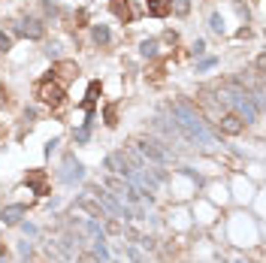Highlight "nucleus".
Returning a JSON list of instances; mask_svg holds the SVG:
<instances>
[{
	"label": "nucleus",
	"mask_w": 266,
	"mask_h": 263,
	"mask_svg": "<svg viewBox=\"0 0 266 263\" xmlns=\"http://www.w3.org/2000/svg\"><path fill=\"white\" fill-rule=\"evenodd\" d=\"M52 70H55V73H52V76H55V82H61V85H66L70 79H76V76H79V67H76V61H58Z\"/></svg>",
	"instance_id": "nucleus-11"
},
{
	"label": "nucleus",
	"mask_w": 266,
	"mask_h": 263,
	"mask_svg": "<svg viewBox=\"0 0 266 263\" xmlns=\"http://www.w3.org/2000/svg\"><path fill=\"white\" fill-rule=\"evenodd\" d=\"M169 12H175V15H188V12H191V0H169Z\"/></svg>",
	"instance_id": "nucleus-18"
},
{
	"label": "nucleus",
	"mask_w": 266,
	"mask_h": 263,
	"mask_svg": "<svg viewBox=\"0 0 266 263\" xmlns=\"http://www.w3.org/2000/svg\"><path fill=\"white\" fill-rule=\"evenodd\" d=\"M203 49H206V42H203V39H197V42H194V55H203Z\"/></svg>",
	"instance_id": "nucleus-26"
},
{
	"label": "nucleus",
	"mask_w": 266,
	"mask_h": 263,
	"mask_svg": "<svg viewBox=\"0 0 266 263\" xmlns=\"http://www.w3.org/2000/svg\"><path fill=\"white\" fill-rule=\"evenodd\" d=\"M100 97V82H91L88 85V94L82 100V109H85V115H88V121H94V103Z\"/></svg>",
	"instance_id": "nucleus-13"
},
{
	"label": "nucleus",
	"mask_w": 266,
	"mask_h": 263,
	"mask_svg": "<svg viewBox=\"0 0 266 263\" xmlns=\"http://www.w3.org/2000/svg\"><path fill=\"white\" fill-rule=\"evenodd\" d=\"M25 182H28V188H33V194H39V197L49 194V176H46V169H28Z\"/></svg>",
	"instance_id": "nucleus-7"
},
{
	"label": "nucleus",
	"mask_w": 266,
	"mask_h": 263,
	"mask_svg": "<svg viewBox=\"0 0 266 263\" xmlns=\"http://www.w3.org/2000/svg\"><path fill=\"white\" fill-rule=\"evenodd\" d=\"M88 136H91V121H85V124L76 130V142H88Z\"/></svg>",
	"instance_id": "nucleus-20"
},
{
	"label": "nucleus",
	"mask_w": 266,
	"mask_h": 263,
	"mask_svg": "<svg viewBox=\"0 0 266 263\" xmlns=\"http://www.w3.org/2000/svg\"><path fill=\"white\" fill-rule=\"evenodd\" d=\"M263 64H266V58H263V55H257V61H254V67H257V76H263Z\"/></svg>",
	"instance_id": "nucleus-25"
},
{
	"label": "nucleus",
	"mask_w": 266,
	"mask_h": 263,
	"mask_svg": "<svg viewBox=\"0 0 266 263\" xmlns=\"http://www.w3.org/2000/svg\"><path fill=\"white\" fill-rule=\"evenodd\" d=\"M3 103H6V88L0 85V109H3Z\"/></svg>",
	"instance_id": "nucleus-27"
},
{
	"label": "nucleus",
	"mask_w": 266,
	"mask_h": 263,
	"mask_svg": "<svg viewBox=\"0 0 266 263\" xmlns=\"http://www.w3.org/2000/svg\"><path fill=\"white\" fill-rule=\"evenodd\" d=\"M9 49H12V36L0 31V52H9Z\"/></svg>",
	"instance_id": "nucleus-22"
},
{
	"label": "nucleus",
	"mask_w": 266,
	"mask_h": 263,
	"mask_svg": "<svg viewBox=\"0 0 266 263\" xmlns=\"http://www.w3.org/2000/svg\"><path fill=\"white\" fill-rule=\"evenodd\" d=\"M239 263H245V260H239Z\"/></svg>",
	"instance_id": "nucleus-29"
},
{
	"label": "nucleus",
	"mask_w": 266,
	"mask_h": 263,
	"mask_svg": "<svg viewBox=\"0 0 266 263\" xmlns=\"http://www.w3.org/2000/svg\"><path fill=\"white\" fill-rule=\"evenodd\" d=\"M172 115H175V124H179V130H182V136H185V139L199 142L203 148L215 145V136L209 133L206 121H203V115H199V112L191 106V103H188V100H175V103H172Z\"/></svg>",
	"instance_id": "nucleus-1"
},
{
	"label": "nucleus",
	"mask_w": 266,
	"mask_h": 263,
	"mask_svg": "<svg viewBox=\"0 0 266 263\" xmlns=\"http://www.w3.org/2000/svg\"><path fill=\"white\" fill-rule=\"evenodd\" d=\"M145 6H148V15H154V18L169 15V0H145Z\"/></svg>",
	"instance_id": "nucleus-15"
},
{
	"label": "nucleus",
	"mask_w": 266,
	"mask_h": 263,
	"mask_svg": "<svg viewBox=\"0 0 266 263\" xmlns=\"http://www.w3.org/2000/svg\"><path fill=\"white\" fill-rule=\"evenodd\" d=\"M88 194L97 200L100 206H103V212H109L112 218H118V221H130L133 212H130V209H127V206H124V203H121L118 197H115V194H109L106 188H100V185H91V188H88Z\"/></svg>",
	"instance_id": "nucleus-2"
},
{
	"label": "nucleus",
	"mask_w": 266,
	"mask_h": 263,
	"mask_svg": "<svg viewBox=\"0 0 266 263\" xmlns=\"http://www.w3.org/2000/svg\"><path fill=\"white\" fill-rule=\"evenodd\" d=\"M15 33H18V36H25V39H42L46 28H42L36 18H21V21L15 25Z\"/></svg>",
	"instance_id": "nucleus-9"
},
{
	"label": "nucleus",
	"mask_w": 266,
	"mask_h": 263,
	"mask_svg": "<svg viewBox=\"0 0 266 263\" xmlns=\"http://www.w3.org/2000/svg\"><path fill=\"white\" fill-rule=\"evenodd\" d=\"M103 118H106V124H109V127H115V124H118V106H115V103H109V106H106V112H103Z\"/></svg>",
	"instance_id": "nucleus-19"
},
{
	"label": "nucleus",
	"mask_w": 266,
	"mask_h": 263,
	"mask_svg": "<svg viewBox=\"0 0 266 263\" xmlns=\"http://www.w3.org/2000/svg\"><path fill=\"white\" fill-rule=\"evenodd\" d=\"M79 263H100V257H94V254H91V251H85V254H82V257H79Z\"/></svg>",
	"instance_id": "nucleus-24"
},
{
	"label": "nucleus",
	"mask_w": 266,
	"mask_h": 263,
	"mask_svg": "<svg viewBox=\"0 0 266 263\" xmlns=\"http://www.w3.org/2000/svg\"><path fill=\"white\" fill-rule=\"evenodd\" d=\"M36 97L42 100L46 106H52V109H58V106H64V85L61 82H55V79H42L39 85H36Z\"/></svg>",
	"instance_id": "nucleus-4"
},
{
	"label": "nucleus",
	"mask_w": 266,
	"mask_h": 263,
	"mask_svg": "<svg viewBox=\"0 0 266 263\" xmlns=\"http://www.w3.org/2000/svg\"><path fill=\"white\" fill-rule=\"evenodd\" d=\"M212 67H215V58H203L197 64V70H212Z\"/></svg>",
	"instance_id": "nucleus-23"
},
{
	"label": "nucleus",
	"mask_w": 266,
	"mask_h": 263,
	"mask_svg": "<svg viewBox=\"0 0 266 263\" xmlns=\"http://www.w3.org/2000/svg\"><path fill=\"white\" fill-rule=\"evenodd\" d=\"M25 215H28V206H21V203H15V206H6L0 218H3V224H9V227H12V224H18V221H21Z\"/></svg>",
	"instance_id": "nucleus-14"
},
{
	"label": "nucleus",
	"mask_w": 266,
	"mask_h": 263,
	"mask_svg": "<svg viewBox=\"0 0 266 263\" xmlns=\"http://www.w3.org/2000/svg\"><path fill=\"white\" fill-rule=\"evenodd\" d=\"M136 151H139V158H145V161L172 164V151L164 148V142H158V139H136Z\"/></svg>",
	"instance_id": "nucleus-3"
},
{
	"label": "nucleus",
	"mask_w": 266,
	"mask_h": 263,
	"mask_svg": "<svg viewBox=\"0 0 266 263\" xmlns=\"http://www.w3.org/2000/svg\"><path fill=\"white\" fill-rule=\"evenodd\" d=\"M109 36H112V33H109L106 25H94V28H91V39H94L97 46H106V42H109Z\"/></svg>",
	"instance_id": "nucleus-16"
},
{
	"label": "nucleus",
	"mask_w": 266,
	"mask_h": 263,
	"mask_svg": "<svg viewBox=\"0 0 266 263\" xmlns=\"http://www.w3.org/2000/svg\"><path fill=\"white\" fill-rule=\"evenodd\" d=\"M103 166H106L109 172H115V176L127 179V182L133 179V169H130V164L124 161V155H121V151H112V155H106V161H103Z\"/></svg>",
	"instance_id": "nucleus-6"
},
{
	"label": "nucleus",
	"mask_w": 266,
	"mask_h": 263,
	"mask_svg": "<svg viewBox=\"0 0 266 263\" xmlns=\"http://www.w3.org/2000/svg\"><path fill=\"white\" fill-rule=\"evenodd\" d=\"M139 55H142V58H154V55H158V39H142Z\"/></svg>",
	"instance_id": "nucleus-17"
},
{
	"label": "nucleus",
	"mask_w": 266,
	"mask_h": 263,
	"mask_svg": "<svg viewBox=\"0 0 266 263\" xmlns=\"http://www.w3.org/2000/svg\"><path fill=\"white\" fill-rule=\"evenodd\" d=\"M61 182H66V185H73V182H79V179H85V166L76 161V155H66L64 164H61Z\"/></svg>",
	"instance_id": "nucleus-5"
},
{
	"label": "nucleus",
	"mask_w": 266,
	"mask_h": 263,
	"mask_svg": "<svg viewBox=\"0 0 266 263\" xmlns=\"http://www.w3.org/2000/svg\"><path fill=\"white\" fill-rule=\"evenodd\" d=\"M109 9H112V15H115L118 21H124V25L133 21V15H136L133 6H130V0H109Z\"/></svg>",
	"instance_id": "nucleus-12"
},
{
	"label": "nucleus",
	"mask_w": 266,
	"mask_h": 263,
	"mask_svg": "<svg viewBox=\"0 0 266 263\" xmlns=\"http://www.w3.org/2000/svg\"><path fill=\"white\" fill-rule=\"evenodd\" d=\"M0 263H6V248L0 245Z\"/></svg>",
	"instance_id": "nucleus-28"
},
{
	"label": "nucleus",
	"mask_w": 266,
	"mask_h": 263,
	"mask_svg": "<svg viewBox=\"0 0 266 263\" xmlns=\"http://www.w3.org/2000/svg\"><path fill=\"white\" fill-rule=\"evenodd\" d=\"M209 28H212L215 33H224V21H221V15H218V12L209 18Z\"/></svg>",
	"instance_id": "nucleus-21"
},
{
	"label": "nucleus",
	"mask_w": 266,
	"mask_h": 263,
	"mask_svg": "<svg viewBox=\"0 0 266 263\" xmlns=\"http://www.w3.org/2000/svg\"><path fill=\"white\" fill-rule=\"evenodd\" d=\"M218 130L227 133V136H239V133L245 130V121H242L236 112H224V115H221V121H218Z\"/></svg>",
	"instance_id": "nucleus-8"
},
{
	"label": "nucleus",
	"mask_w": 266,
	"mask_h": 263,
	"mask_svg": "<svg viewBox=\"0 0 266 263\" xmlns=\"http://www.w3.org/2000/svg\"><path fill=\"white\" fill-rule=\"evenodd\" d=\"M76 209L88 212V215H91V221H106V212H103V206H100V203L91 197V194H85V197L76 200Z\"/></svg>",
	"instance_id": "nucleus-10"
}]
</instances>
